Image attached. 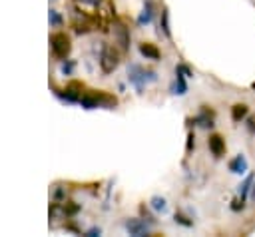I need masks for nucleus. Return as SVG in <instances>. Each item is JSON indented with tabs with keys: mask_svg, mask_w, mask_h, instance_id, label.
<instances>
[{
	"mask_svg": "<svg viewBox=\"0 0 255 237\" xmlns=\"http://www.w3.org/2000/svg\"><path fill=\"white\" fill-rule=\"evenodd\" d=\"M72 70H74V62L72 60H68V62H64L62 64V72L68 76V74H72Z\"/></svg>",
	"mask_w": 255,
	"mask_h": 237,
	"instance_id": "22",
	"label": "nucleus"
},
{
	"mask_svg": "<svg viewBox=\"0 0 255 237\" xmlns=\"http://www.w3.org/2000/svg\"><path fill=\"white\" fill-rule=\"evenodd\" d=\"M251 197L255 199V181H253V187H251Z\"/></svg>",
	"mask_w": 255,
	"mask_h": 237,
	"instance_id": "28",
	"label": "nucleus"
},
{
	"mask_svg": "<svg viewBox=\"0 0 255 237\" xmlns=\"http://www.w3.org/2000/svg\"><path fill=\"white\" fill-rule=\"evenodd\" d=\"M193 123H197L199 127H211L213 125V112L203 108L195 118H193Z\"/></svg>",
	"mask_w": 255,
	"mask_h": 237,
	"instance_id": "13",
	"label": "nucleus"
},
{
	"mask_svg": "<svg viewBox=\"0 0 255 237\" xmlns=\"http://www.w3.org/2000/svg\"><path fill=\"white\" fill-rule=\"evenodd\" d=\"M175 72L183 74L185 78H191V76H193V72H191V70H189L187 66H183V64H177V66H175Z\"/></svg>",
	"mask_w": 255,
	"mask_h": 237,
	"instance_id": "21",
	"label": "nucleus"
},
{
	"mask_svg": "<svg viewBox=\"0 0 255 237\" xmlns=\"http://www.w3.org/2000/svg\"><path fill=\"white\" fill-rule=\"evenodd\" d=\"M50 88L66 104H78L82 94H84V86L80 82H70V84H66V88H58L56 84H50Z\"/></svg>",
	"mask_w": 255,
	"mask_h": 237,
	"instance_id": "3",
	"label": "nucleus"
},
{
	"mask_svg": "<svg viewBox=\"0 0 255 237\" xmlns=\"http://www.w3.org/2000/svg\"><path fill=\"white\" fill-rule=\"evenodd\" d=\"M229 171H231V173H237V175H241V173L247 171V159H245L243 153H237V155L229 161Z\"/></svg>",
	"mask_w": 255,
	"mask_h": 237,
	"instance_id": "12",
	"label": "nucleus"
},
{
	"mask_svg": "<svg viewBox=\"0 0 255 237\" xmlns=\"http://www.w3.org/2000/svg\"><path fill=\"white\" fill-rule=\"evenodd\" d=\"M247 112H249V108H247L245 104H235V106L231 108V119H233V121H241V119L247 116Z\"/></svg>",
	"mask_w": 255,
	"mask_h": 237,
	"instance_id": "14",
	"label": "nucleus"
},
{
	"mask_svg": "<svg viewBox=\"0 0 255 237\" xmlns=\"http://www.w3.org/2000/svg\"><path fill=\"white\" fill-rule=\"evenodd\" d=\"M187 78L183 76V74H179V72H175V80L171 82V86H169V92L173 94V96H183L185 92H187V82H185Z\"/></svg>",
	"mask_w": 255,
	"mask_h": 237,
	"instance_id": "10",
	"label": "nucleus"
},
{
	"mask_svg": "<svg viewBox=\"0 0 255 237\" xmlns=\"http://www.w3.org/2000/svg\"><path fill=\"white\" fill-rule=\"evenodd\" d=\"M253 181H255V177L253 175H249L241 185H239V189H237V193H239V197L245 201V197L249 195V191H251V187H253Z\"/></svg>",
	"mask_w": 255,
	"mask_h": 237,
	"instance_id": "15",
	"label": "nucleus"
},
{
	"mask_svg": "<svg viewBox=\"0 0 255 237\" xmlns=\"http://www.w3.org/2000/svg\"><path fill=\"white\" fill-rule=\"evenodd\" d=\"M100 233H102V229H100V227H92V229H88L84 235H86V237H98Z\"/></svg>",
	"mask_w": 255,
	"mask_h": 237,
	"instance_id": "25",
	"label": "nucleus"
},
{
	"mask_svg": "<svg viewBox=\"0 0 255 237\" xmlns=\"http://www.w3.org/2000/svg\"><path fill=\"white\" fill-rule=\"evenodd\" d=\"M151 18H153V2L151 0H145L143 2V8H141V12H139V16H137V26H145V24H149L151 22Z\"/></svg>",
	"mask_w": 255,
	"mask_h": 237,
	"instance_id": "11",
	"label": "nucleus"
},
{
	"mask_svg": "<svg viewBox=\"0 0 255 237\" xmlns=\"http://www.w3.org/2000/svg\"><path fill=\"white\" fill-rule=\"evenodd\" d=\"M70 48H72V44H70V38H68V34H64V32H54L52 36H50V52H52V56L56 58V60H66L68 58V54H70Z\"/></svg>",
	"mask_w": 255,
	"mask_h": 237,
	"instance_id": "4",
	"label": "nucleus"
},
{
	"mask_svg": "<svg viewBox=\"0 0 255 237\" xmlns=\"http://www.w3.org/2000/svg\"><path fill=\"white\" fill-rule=\"evenodd\" d=\"M118 64H120L118 52H116L114 48L106 46V48L102 50V54H100V68H102V72H104V74H112V72L118 68Z\"/></svg>",
	"mask_w": 255,
	"mask_h": 237,
	"instance_id": "5",
	"label": "nucleus"
},
{
	"mask_svg": "<svg viewBox=\"0 0 255 237\" xmlns=\"http://www.w3.org/2000/svg\"><path fill=\"white\" fill-rule=\"evenodd\" d=\"M173 219H175V223H179V225H183V227H193V221H189L183 213H175Z\"/></svg>",
	"mask_w": 255,
	"mask_h": 237,
	"instance_id": "20",
	"label": "nucleus"
},
{
	"mask_svg": "<svg viewBox=\"0 0 255 237\" xmlns=\"http://www.w3.org/2000/svg\"><path fill=\"white\" fill-rule=\"evenodd\" d=\"M253 88H255V84H253Z\"/></svg>",
	"mask_w": 255,
	"mask_h": 237,
	"instance_id": "29",
	"label": "nucleus"
},
{
	"mask_svg": "<svg viewBox=\"0 0 255 237\" xmlns=\"http://www.w3.org/2000/svg\"><path fill=\"white\" fill-rule=\"evenodd\" d=\"M78 211H80V205L74 203V201H66V203L62 205V213H64L66 217H72V215H76Z\"/></svg>",
	"mask_w": 255,
	"mask_h": 237,
	"instance_id": "18",
	"label": "nucleus"
},
{
	"mask_svg": "<svg viewBox=\"0 0 255 237\" xmlns=\"http://www.w3.org/2000/svg\"><path fill=\"white\" fill-rule=\"evenodd\" d=\"M48 20H50V26H52V28H60V26H62V16H60L54 8L48 12Z\"/></svg>",
	"mask_w": 255,
	"mask_h": 237,
	"instance_id": "19",
	"label": "nucleus"
},
{
	"mask_svg": "<svg viewBox=\"0 0 255 237\" xmlns=\"http://www.w3.org/2000/svg\"><path fill=\"white\" fill-rule=\"evenodd\" d=\"M149 203H151V207L155 209V211H165L167 209V201H165V197H161V195H153L151 199H149Z\"/></svg>",
	"mask_w": 255,
	"mask_h": 237,
	"instance_id": "17",
	"label": "nucleus"
},
{
	"mask_svg": "<svg viewBox=\"0 0 255 237\" xmlns=\"http://www.w3.org/2000/svg\"><path fill=\"white\" fill-rule=\"evenodd\" d=\"M126 229L129 235L133 237H145L149 235V223L145 219H137V217H131L126 221Z\"/></svg>",
	"mask_w": 255,
	"mask_h": 237,
	"instance_id": "6",
	"label": "nucleus"
},
{
	"mask_svg": "<svg viewBox=\"0 0 255 237\" xmlns=\"http://www.w3.org/2000/svg\"><path fill=\"white\" fill-rule=\"evenodd\" d=\"M207 145H209V151L213 153V157H221V155L225 153V139H223L221 135H217V133L209 135Z\"/></svg>",
	"mask_w": 255,
	"mask_h": 237,
	"instance_id": "8",
	"label": "nucleus"
},
{
	"mask_svg": "<svg viewBox=\"0 0 255 237\" xmlns=\"http://www.w3.org/2000/svg\"><path fill=\"white\" fill-rule=\"evenodd\" d=\"M76 2H82V4H90V6H100L102 0H76Z\"/></svg>",
	"mask_w": 255,
	"mask_h": 237,
	"instance_id": "26",
	"label": "nucleus"
},
{
	"mask_svg": "<svg viewBox=\"0 0 255 237\" xmlns=\"http://www.w3.org/2000/svg\"><path fill=\"white\" fill-rule=\"evenodd\" d=\"M84 110H96V108H106V110H114L118 106L116 96L108 94V92H84L80 102H78Z\"/></svg>",
	"mask_w": 255,
	"mask_h": 237,
	"instance_id": "1",
	"label": "nucleus"
},
{
	"mask_svg": "<svg viewBox=\"0 0 255 237\" xmlns=\"http://www.w3.org/2000/svg\"><path fill=\"white\" fill-rule=\"evenodd\" d=\"M128 80H129V84H133L135 90L141 94L143 88H145V84L157 80V74H155L153 70L141 68L139 64H129V66H128Z\"/></svg>",
	"mask_w": 255,
	"mask_h": 237,
	"instance_id": "2",
	"label": "nucleus"
},
{
	"mask_svg": "<svg viewBox=\"0 0 255 237\" xmlns=\"http://www.w3.org/2000/svg\"><path fill=\"white\" fill-rule=\"evenodd\" d=\"M191 147H193V135L189 133V137H187V151H191Z\"/></svg>",
	"mask_w": 255,
	"mask_h": 237,
	"instance_id": "27",
	"label": "nucleus"
},
{
	"mask_svg": "<svg viewBox=\"0 0 255 237\" xmlns=\"http://www.w3.org/2000/svg\"><path fill=\"white\" fill-rule=\"evenodd\" d=\"M243 205H245V201H243L241 197H237V199L231 203V209H233V211H239V209H243Z\"/></svg>",
	"mask_w": 255,
	"mask_h": 237,
	"instance_id": "23",
	"label": "nucleus"
},
{
	"mask_svg": "<svg viewBox=\"0 0 255 237\" xmlns=\"http://www.w3.org/2000/svg\"><path fill=\"white\" fill-rule=\"evenodd\" d=\"M139 54H141L145 60H153V62H157V60L161 58V52H159L157 46L151 44V42H141V44H139Z\"/></svg>",
	"mask_w": 255,
	"mask_h": 237,
	"instance_id": "9",
	"label": "nucleus"
},
{
	"mask_svg": "<svg viewBox=\"0 0 255 237\" xmlns=\"http://www.w3.org/2000/svg\"><path fill=\"white\" fill-rule=\"evenodd\" d=\"M114 34H116V40H118L120 48L124 52L129 50V28H126L122 22H116L114 24Z\"/></svg>",
	"mask_w": 255,
	"mask_h": 237,
	"instance_id": "7",
	"label": "nucleus"
},
{
	"mask_svg": "<svg viewBox=\"0 0 255 237\" xmlns=\"http://www.w3.org/2000/svg\"><path fill=\"white\" fill-rule=\"evenodd\" d=\"M139 211H141V217H143V219H145L147 223H155V219H153V217H151V215H149V213L145 211V207H143V205L139 207Z\"/></svg>",
	"mask_w": 255,
	"mask_h": 237,
	"instance_id": "24",
	"label": "nucleus"
},
{
	"mask_svg": "<svg viewBox=\"0 0 255 237\" xmlns=\"http://www.w3.org/2000/svg\"><path fill=\"white\" fill-rule=\"evenodd\" d=\"M159 28H161V32H163L167 38L171 36V30H169V12H167V8L161 10V22H159Z\"/></svg>",
	"mask_w": 255,
	"mask_h": 237,
	"instance_id": "16",
	"label": "nucleus"
}]
</instances>
